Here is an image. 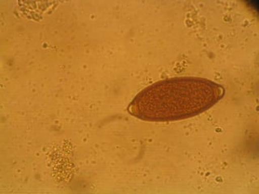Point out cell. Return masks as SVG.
Here are the masks:
<instances>
[{"label":"cell","mask_w":259,"mask_h":194,"mask_svg":"<svg viewBox=\"0 0 259 194\" xmlns=\"http://www.w3.org/2000/svg\"><path fill=\"white\" fill-rule=\"evenodd\" d=\"M225 93L221 85L208 79L172 78L144 88L130 104L128 111L144 121L186 119L208 110Z\"/></svg>","instance_id":"6da1fadb"}]
</instances>
